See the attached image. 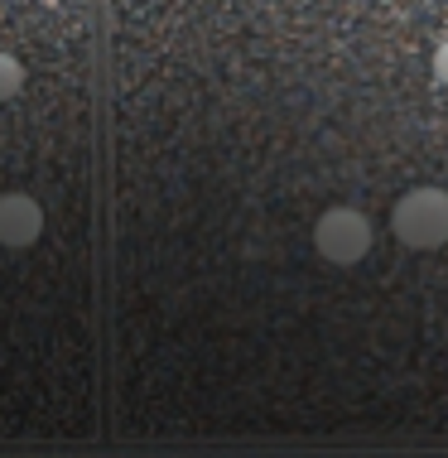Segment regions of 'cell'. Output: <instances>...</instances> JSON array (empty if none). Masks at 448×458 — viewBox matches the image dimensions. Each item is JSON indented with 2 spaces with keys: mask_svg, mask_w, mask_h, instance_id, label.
Here are the masks:
<instances>
[{
  "mask_svg": "<svg viewBox=\"0 0 448 458\" xmlns=\"http://www.w3.org/2000/svg\"><path fill=\"white\" fill-rule=\"evenodd\" d=\"M391 237L405 251H439L448 246V193L444 189H410L391 213Z\"/></svg>",
  "mask_w": 448,
  "mask_h": 458,
  "instance_id": "1",
  "label": "cell"
},
{
  "mask_svg": "<svg viewBox=\"0 0 448 458\" xmlns=\"http://www.w3.org/2000/svg\"><path fill=\"white\" fill-rule=\"evenodd\" d=\"M371 217L357 213V208H328L314 227V251L328 266H357L371 251Z\"/></svg>",
  "mask_w": 448,
  "mask_h": 458,
  "instance_id": "2",
  "label": "cell"
},
{
  "mask_svg": "<svg viewBox=\"0 0 448 458\" xmlns=\"http://www.w3.org/2000/svg\"><path fill=\"white\" fill-rule=\"evenodd\" d=\"M44 237V208L30 193H0V246L30 251Z\"/></svg>",
  "mask_w": 448,
  "mask_h": 458,
  "instance_id": "3",
  "label": "cell"
},
{
  "mask_svg": "<svg viewBox=\"0 0 448 458\" xmlns=\"http://www.w3.org/2000/svg\"><path fill=\"white\" fill-rule=\"evenodd\" d=\"M20 88H24V68H20V58L0 54V102L20 97Z\"/></svg>",
  "mask_w": 448,
  "mask_h": 458,
  "instance_id": "4",
  "label": "cell"
},
{
  "mask_svg": "<svg viewBox=\"0 0 448 458\" xmlns=\"http://www.w3.org/2000/svg\"><path fill=\"white\" fill-rule=\"evenodd\" d=\"M434 82H439V88H448V39L439 44V48H434Z\"/></svg>",
  "mask_w": 448,
  "mask_h": 458,
  "instance_id": "5",
  "label": "cell"
}]
</instances>
